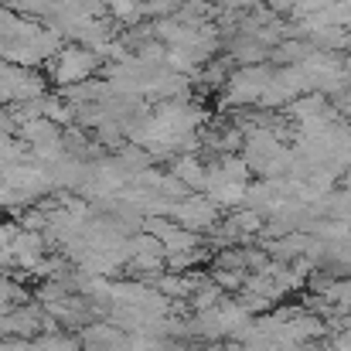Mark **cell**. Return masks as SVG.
Instances as JSON below:
<instances>
[{
	"mask_svg": "<svg viewBox=\"0 0 351 351\" xmlns=\"http://www.w3.org/2000/svg\"><path fill=\"white\" fill-rule=\"evenodd\" d=\"M174 215H178V222H181V229H188V232H208V229H215V222H219V208L208 202V198H184L178 208H174Z\"/></svg>",
	"mask_w": 351,
	"mask_h": 351,
	"instance_id": "cell-1",
	"label": "cell"
}]
</instances>
